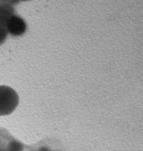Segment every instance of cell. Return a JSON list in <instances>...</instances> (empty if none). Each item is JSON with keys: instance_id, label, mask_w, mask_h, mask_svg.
<instances>
[{"instance_id": "cell-5", "label": "cell", "mask_w": 143, "mask_h": 151, "mask_svg": "<svg viewBox=\"0 0 143 151\" xmlns=\"http://www.w3.org/2000/svg\"><path fill=\"white\" fill-rule=\"evenodd\" d=\"M39 151H51V150H49L47 149V148H45V147H41V149H40Z\"/></svg>"}, {"instance_id": "cell-1", "label": "cell", "mask_w": 143, "mask_h": 151, "mask_svg": "<svg viewBox=\"0 0 143 151\" xmlns=\"http://www.w3.org/2000/svg\"><path fill=\"white\" fill-rule=\"evenodd\" d=\"M18 103V95L13 88L9 86H0V116L11 113Z\"/></svg>"}, {"instance_id": "cell-2", "label": "cell", "mask_w": 143, "mask_h": 151, "mask_svg": "<svg viewBox=\"0 0 143 151\" xmlns=\"http://www.w3.org/2000/svg\"><path fill=\"white\" fill-rule=\"evenodd\" d=\"M7 30L14 36H21L26 30V24L21 17L12 14L8 21Z\"/></svg>"}, {"instance_id": "cell-3", "label": "cell", "mask_w": 143, "mask_h": 151, "mask_svg": "<svg viewBox=\"0 0 143 151\" xmlns=\"http://www.w3.org/2000/svg\"><path fill=\"white\" fill-rule=\"evenodd\" d=\"M11 15V10L9 8H0V44L6 39L8 33L7 23Z\"/></svg>"}, {"instance_id": "cell-4", "label": "cell", "mask_w": 143, "mask_h": 151, "mask_svg": "<svg viewBox=\"0 0 143 151\" xmlns=\"http://www.w3.org/2000/svg\"><path fill=\"white\" fill-rule=\"evenodd\" d=\"M11 151H22L23 147L20 143L17 141H13L10 144Z\"/></svg>"}]
</instances>
